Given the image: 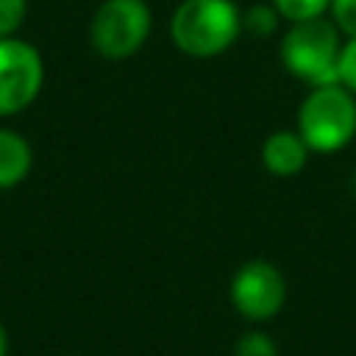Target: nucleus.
<instances>
[{
	"label": "nucleus",
	"mask_w": 356,
	"mask_h": 356,
	"mask_svg": "<svg viewBox=\"0 0 356 356\" xmlns=\"http://www.w3.org/2000/svg\"><path fill=\"white\" fill-rule=\"evenodd\" d=\"M242 33V11L234 0H181L170 17L172 44L195 58L225 53Z\"/></svg>",
	"instance_id": "f257e3e1"
},
{
	"label": "nucleus",
	"mask_w": 356,
	"mask_h": 356,
	"mask_svg": "<svg viewBox=\"0 0 356 356\" xmlns=\"http://www.w3.org/2000/svg\"><path fill=\"white\" fill-rule=\"evenodd\" d=\"M342 31L334 19H306L289 22V31L281 39L284 67L303 83L328 86L339 83V58H342Z\"/></svg>",
	"instance_id": "f03ea898"
},
{
	"label": "nucleus",
	"mask_w": 356,
	"mask_h": 356,
	"mask_svg": "<svg viewBox=\"0 0 356 356\" xmlns=\"http://www.w3.org/2000/svg\"><path fill=\"white\" fill-rule=\"evenodd\" d=\"M298 134L312 153H337L356 136V95L342 83L314 86L298 108Z\"/></svg>",
	"instance_id": "7ed1b4c3"
},
{
	"label": "nucleus",
	"mask_w": 356,
	"mask_h": 356,
	"mask_svg": "<svg viewBox=\"0 0 356 356\" xmlns=\"http://www.w3.org/2000/svg\"><path fill=\"white\" fill-rule=\"evenodd\" d=\"M153 28V14L145 0H103L89 22V42L108 61L128 58L142 50Z\"/></svg>",
	"instance_id": "20e7f679"
},
{
	"label": "nucleus",
	"mask_w": 356,
	"mask_h": 356,
	"mask_svg": "<svg viewBox=\"0 0 356 356\" xmlns=\"http://www.w3.org/2000/svg\"><path fill=\"white\" fill-rule=\"evenodd\" d=\"M42 83V53L19 36L0 39V120L25 111L39 97Z\"/></svg>",
	"instance_id": "39448f33"
},
{
	"label": "nucleus",
	"mask_w": 356,
	"mask_h": 356,
	"mask_svg": "<svg viewBox=\"0 0 356 356\" xmlns=\"http://www.w3.org/2000/svg\"><path fill=\"white\" fill-rule=\"evenodd\" d=\"M286 278L284 273L267 261V259H250L245 261L228 286V298L231 306L236 309L239 317L250 320V323H267L273 320L284 303H286Z\"/></svg>",
	"instance_id": "423d86ee"
},
{
	"label": "nucleus",
	"mask_w": 356,
	"mask_h": 356,
	"mask_svg": "<svg viewBox=\"0 0 356 356\" xmlns=\"http://www.w3.org/2000/svg\"><path fill=\"white\" fill-rule=\"evenodd\" d=\"M312 156V147L306 145V139L298 134V128H281L273 131L264 142H261V164L267 172L278 175V178H292L298 175L306 161Z\"/></svg>",
	"instance_id": "0eeeda50"
},
{
	"label": "nucleus",
	"mask_w": 356,
	"mask_h": 356,
	"mask_svg": "<svg viewBox=\"0 0 356 356\" xmlns=\"http://www.w3.org/2000/svg\"><path fill=\"white\" fill-rule=\"evenodd\" d=\"M33 167V147L31 142L11 131V128H0V192L19 186Z\"/></svg>",
	"instance_id": "6e6552de"
},
{
	"label": "nucleus",
	"mask_w": 356,
	"mask_h": 356,
	"mask_svg": "<svg viewBox=\"0 0 356 356\" xmlns=\"http://www.w3.org/2000/svg\"><path fill=\"white\" fill-rule=\"evenodd\" d=\"M278 22H281V14L275 11L273 3H270V6H267V3H256V6H250V8L242 14V31H248V33L256 36V39H264V36L275 33Z\"/></svg>",
	"instance_id": "1a4fd4ad"
},
{
	"label": "nucleus",
	"mask_w": 356,
	"mask_h": 356,
	"mask_svg": "<svg viewBox=\"0 0 356 356\" xmlns=\"http://www.w3.org/2000/svg\"><path fill=\"white\" fill-rule=\"evenodd\" d=\"M273 6L286 22L320 19L325 17V11H331V0H273Z\"/></svg>",
	"instance_id": "9d476101"
},
{
	"label": "nucleus",
	"mask_w": 356,
	"mask_h": 356,
	"mask_svg": "<svg viewBox=\"0 0 356 356\" xmlns=\"http://www.w3.org/2000/svg\"><path fill=\"white\" fill-rule=\"evenodd\" d=\"M231 356H281V350H278V342L273 339V334H267L261 328H250L236 337Z\"/></svg>",
	"instance_id": "9b49d317"
},
{
	"label": "nucleus",
	"mask_w": 356,
	"mask_h": 356,
	"mask_svg": "<svg viewBox=\"0 0 356 356\" xmlns=\"http://www.w3.org/2000/svg\"><path fill=\"white\" fill-rule=\"evenodd\" d=\"M28 14V0H0V39L17 36Z\"/></svg>",
	"instance_id": "f8f14e48"
},
{
	"label": "nucleus",
	"mask_w": 356,
	"mask_h": 356,
	"mask_svg": "<svg viewBox=\"0 0 356 356\" xmlns=\"http://www.w3.org/2000/svg\"><path fill=\"white\" fill-rule=\"evenodd\" d=\"M339 83L356 95V36H350L342 44V58H339Z\"/></svg>",
	"instance_id": "ddd939ff"
},
{
	"label": "nucleus",
	"mask_w": 356,
	"mask_h": 356,
	"mask_svg": "<svg viewBox=\"0 0 356 356\" xmlns=\"http://www.w3.org/2000/svg\"><path fill=\"white\" fill-rule=\"evenodd\" d=\"M331 17L348 39L356 36V0H331Z\"/></svg>",
	"instance_id": "4468645a"
},
{
	"label": "nucleus",
	"mask_w": 356,
	"mask_h": 356,
	"mask_svg": "<svg viewBox=\"0 0 356 356\" xmlns=\"http://www.w3.org/2000/svg\"><path fill=\"white\" fill-rule=\"evenodd\" d=\"M0 356H8V331L3 323H0Z\"/></svg>",
	"instance_id": "2eb2a0df"
},
{
	"label": "nucleus",
	"mask_w": 356,
	"mask_h": 356,
	"mask_svg": "<svg viewBox=\"0 0 356 356\" xmlns=\"http://www.w3.org/2000/svg\"><path fill=\"white\" fill-rule=\"evenodd\" d=\"M348 192H350V197L356 200V170L350 172V181H348Z\"/></svg>",
	"instance_id": "dca6fc26"
}]
</instances>
